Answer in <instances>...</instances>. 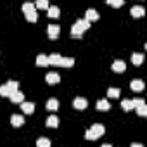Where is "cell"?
Returning <instances> with one entry per match:
<instances>
[{"mask_svg": "<svg viewBox=\"0 0 147 147\" xmlns=\"http://www.w3.org/2000/svg\"><path fill=\"white\" fill-rule=\"evenodd\" d=\"M97 109L99 111H109L111 109V104L106 99H100V100H97Z\"/></svg>", "mask_w": 147, "mask_h": 147, "instance_id": "15", "label": "cell"}, {"mask_svg": "<svg viewBox=\"0 0 147 147\" xmlns=\"http://www.w3.org/2000/svg\"><path fill=\"white\" fill-rule=\"evenodd\" d=\"M137 114L138 116H147V106H145V102L140 104V106H137Z\"/></svg>", "mask_w": 147, "mask_h": 147, "instance_id": "25", "label": "cell"}, {"mask_svg": "<svg viewBox=\"0 0 147 147\" xmlns=\"http://www.w3.org/2000/svg\"><path fill=\"white\" fill-rule=\"evenodd\" d=\"M11 123H12V126H21L24 123V118L21 114H12L11 116Z\"/></svg>", "mask_w": 147, "mask_h": 147, "instance_id": "13", "label": "cell"}, {"mask_svg": "<svg viewBox=\"0 0 147 147\" xmlns=\"http://www.w3.org/2000/svg\"><path fill=\"white\" fill-rule=\"evenodd\" d=\"M47 14H49V18H52V19H57L59 16H61V11H59V7L57 5H49V11H47Z\"/></svg>", "mask_w": 147, "mask_h": 147, "instance_id": "11", "label": "cell"}, {"mask_svg": "<svg viewBox=\"0 0 147 147\" xmlns=\"http://www.w3.org/2000/svg\"><path fill=\"white\" fill-rule=\"evenodd\" d=\"M111 67H113V71H114V73H123V71L126 69V64H125L123 61H114Z\"/></svg>", "mask_w": 147, "mask_h": 147, "instance_id": "9", "label": "cell"}, {"mask_svg": "<svg viewBox=\"0 0 147 147\" xmlns=\"http://www.w3.org/2000/svg\"><path fill=\"white\" fill-rule=\"evenodd\" d=\"M121 107H123L125 111H131V109H133V104H131L130 99H123V100H121Z\"/></svg>", "mask_w": 147, "mask_h": 147, "instance_id": "23", "label": "cell"}, {"mask_svg": "<svg viewBox=\"0 0 147 147\" xmlns=\"http://www.w3.org/2000/svg\"><path fill=\"white\" fill-rule=\"evenodd\" d=\"M45 82H47L49 85H57V83L61 82V76L57 75V73H49V75L45 76Z\"/></svg>", "mask_w": 147, "mask_h": 147, "instance_id": "6", "label": "cell"}, {"mask_svg": "<svg viewBox=\"0 0 147 147\" xmlns=\"http://www.w3.org/2000/svg\"><path fill=\"white\" fill-rule=\"evenodd\" d=\"M47 33H49V38H50V40H55V38L59 36V33H61L59 24H50V26L47 28Z\"/></svg>", "mask_w": 147, "mask_h": 147, "instance_id": "3", "label": "cell"}, {"mask_svg": "<svg viewBox=\"0 0 147 147\" xmlns=\"http://www.w3.org/2000/svg\"><path fill=\"white\" fill-rule=\"evenodd\" d=\"M45 125H47L49 128H57V126H59V118H57V116H49L47 121H45Z\"/></svg>", "mask_w": 147, "mask_h": 147, "instance_id": "14", "label": "cell"}, {"mask_svg": "<svg viewBox=\"0 0 147 147\" xmlns=\"http://www.w3.org/2000/svg\"><path fill=\"white\" fill-rule=\"evenodd\" d=\"M21 109H23V113L24 114H31L33 111H35V104L33 102H21Z\"/></svg>", "mask_w": 147, "mask_h": 147, "instance_id": "10", "label": "cell"}, {"mask_svg": "<svg viewBox=\"0 0 147 147\" xmlns=\"http://www.w3.org/2000/svg\"><path fill=\"white\" fill-rule=\"evenodd\" d=\"M35 9H49V0H36Z\"/></svg>", "mask_w": 147, "mask_h": 147, "instance_id": "24", "label": "cell"}, {"mask_svg": "<svg viewBox=\"0 0 147 147\" xmlns=\"http://www.w3.org/2000/svg\"><path fill=\"white\" fill-rule=\"evenodd\" d=\"M104 131H106L104 125H100V123H95V125H92V126L87 130V133H85V138H87V140H97L99 137H102V135H104Z\"/></svg>", "mask_w": 147, "mask_h": 147, "instance_id": "2", "label": "cell"}, {"mask_svg": "<svg viewBox=\"0 0 147 147\" xmlns=\"http://www.w3.org/2000/svg\"><path fill=\"white\" fill-rule=\"evenodd\" d=\"M106 2L111 5V7H121L125 4V0H106Z\"/></svg>", "mask_w": 147, "mask_h": 147, "instance_id": "28", "label": "cell"}, {"mask_svg": "<svg viewBox=\"0 0 147 147\" xmlns=\"http://www.w3.org/2000/svg\"><path fill=\"white\" fill-rule=\"evenodd\" d=\"M49 64H50V66H59V64H61V55H59V54H52V55L49 57Z\"/></svg>", "mask_w": 147, "mask_h": 147, "instance_id": "20", "label": "cell"}, {"mask_svg": "<svg viewBox=\"0 0 147 147\" xmlns=\"http://www.w3.org/2000/svg\"><path fill=\"white\" fill-rule=\"evenodd\" d=\"M131 62H133L135 66H140V64L144 62V55H142V54H131Z\"/></svg>", "mask_w": 147, "mask_h": 147, "instance_id": "22", "label": "cell"}, {"mask_svg": "<svg viewBox=\"0 0 147 147\" xmlns=\"http://www.w3.org/2000/svg\"><path fill=\"white\" fill-rule=\"evenodd\" d=\"M73 64H75V59H73V57H61V64H59V66H62V67H71Z\"/></svg>", "mask_w": 147, "mask_h": 147, "instance_id": "18", "label": "cell"}, {"mask_svg": "<svg viewBox=\"0 0 147 147\" xmlns=\"http://www.w3.org/2000/svg\"><path fill=\"white\" fill-rule=\"evenodd\" d=\"M24 16H26V19H28L30 23H36V21H38V12H36V9L31 11V12H26Z\"/></svg>", "mask_w": 147, "mask_h": 147, "instance_id": "19", "label": "cell"}, {"mask_svg": "<svg viewBox=\"0 0 147 147\" xmlns=\"http://www.w3.org/2000/svg\"><path fill=\"white\" fill-rule=\"evenodd\" d=\"M5 85L9 87V90H11V92H14V90H19V83H18V82H7Z\"/></svg>", "mask_w": 147, "mask_h": 147, "instance_id": "30", "label": "cell"}, {"mask_svg": "<svg viewBox=\"0 0 147 147\" xmlns=\"http://www.w3.org/2000/svg\"><path fill=\"white\" fill-rule=\"evenodd\" d=\"M31 11H35V4H31V2H24V4H23V12L26 14V12H31Z\"/></svg>", "mask_w": 147, "mask_h": 147, "instance_id": "26", "label": "cell"}, {"mask_svg": "<svg viewBox=\"0 0 147 147\" xmlns=\"http://www.w3.org/2000/svg\"><path fill=\"white\" fill-rule=\"evenodd\" d=\"M88 28H90V21H87V19H78L75 24H73V28H71V36H73V38H82L83 31H87Z\"/></svg>", "mask_w": 147, "mask_h": 147, "instance_id": "1", "label": "cell"}, {"mask_svg": "<svg viewBox=\"0 0 147 147\" xmlns=\"http://www.w3.org/2000/svg\"><path fill=\"white\" fill-rule=\"evenodd\" d=\"M100 16H99V12L95 11V9H88L87 12H85V19L87 21H90V23H94V21H97Z\"/></svg>", "mask_w": 147, "mask_h": 147, "instance_id": "7", "label": "cell"}, {"mask_svg": "<svg viewBox=\"0 0 147 147\" xmlns=\"http://www.w3.org/2000/svg\"><path fill=\"white\" fill-rule=\"evenodd\" d=\"M9 99H11L14 104H21V102L24 100V94H23V92H19V90H14V92H11Z\"/></svg>", "mask_w": 147, "mask_h": 147, "instance_id": "4", "label": "cell"}, {"mask_svg": "<svg viewBox=\"0 0 147 147\" xmlns=\"http://www.w3.org/2000/svg\"><path fill=\"white\" fill-rule=\"evenodd\" d=\"M130 14H131L133 18H142V16L145 14V9H144V7H140V5H135V7H131Z\"/></svg>", "mask_w": 147, "mask_h": 147, "instance_id": "12", "label": "cell"}, {"mask_svg": "<svg viewBox=\"0 0 147 147\" xmlns=\"http://www.w3.org/2000/svg\"><path fill=\"white\" fill-rule=\"evenodd\" d=\"M131 104H133V107H137V106H140V104H144V99H140V97H135V99L131 100Z\"/></svg>", "mask_w": 147, "mask_h": 147, "instance_id": "31", "label": "cell"}, {"mask_svg": "<svg viewBox=\"0 0 147 147\" xmlns=\"http://www.w3.org/2000/svg\"><path fill=\"white\" fill-rule=\"evenodd\" d=\"M119 94H121V90H119V88H114V87L107 88V97H111V99H118V97H119Z\"/></svg>", "mask_w": 147, "mask_h": 147, "instance_id": "21", "label": "cell"}, {"mask_svg": "<svg viewBox=\"0 0 147 147\" xmlns=\"http://www.w3.org/2000/svg\"><path fill=\"white\" fill-rule=\"evenodd\" d=\"M36 147H50V140L49 138H38L36 140Z\"/></svg>", "mask_w": 147, "mask_h": 147, "instance_id": "27", "label": "cell"}, {"mask_svg": "<svg viewBox=\"0 0 147 147\" xmlns=\"http://www.w3.org/2000/svg\"><path fill=\"white\" fill-rule=\"evenodd\" d=\"M130 88H131L133 92H142V90L145 88V85H144L142 80H133V82L130 83Z\"/></svg>", "mask_w": 147, "mask_h": 147, "instance_id": "8", "label": "cell"}, {"mask_svg": "<svg viewBox=\"0 0 147 147\" xmlns=\"http://www.w3.org/2000/svg\"><path fill=\"white\" fill-rule=\"evenodd\" d=\"M73 106H75V109H80V111H83V109H87L88 102H87V99H83V97H76L75 100H73Z\"/></svg>", "mask_w": 147, "mask_h": 147, "instance_id": "5", "label": "cell"}, {"mask_svg": "<svg viewBox=\"0 0 147 147\" xmlns=\"http://www.w3.org/2000/svg\"><path fill=\"white\" fill-rule=\"evenodd\" d=\"M36 66H40V67L49 66V57H47V55H43V54H40V55L36 57Z\"/></svg>", "mask_w": 147, "mask_h": 147, "instance_id": "16", "label": "cell"}, {"mask_svg": "<svg viewBox=\"0 0 147 147\" xmlns=\"http://www.w3.org/2000/svg\"><path fill=\"white\" fill-rule=\"evenodd\" d=\"M0 95H2V97H9V95H11V90H9L7 85H2V87H0Z\"/></svg>", "mask_w": 147, "mask_h": 147, "instance_id": "29", "label": "cell"}, {"mask_svg": "<svg viewBox=\"0 0 147 147\" xmlns=\"http://www.w3.org/2000/svg\"><path fill=\"white\" fill-rule=\"evenodd\" d=\"M45 107H47L49 111H57V107H59V100H57V99H49Z\"/></svg>", "mask_w": 147, "mask_h": 147, "instance_id": "17", "label": "cell"}]
</instances>
